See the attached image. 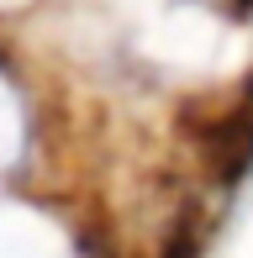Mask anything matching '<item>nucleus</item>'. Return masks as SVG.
<instances>
[{
  "label": "nucleus",
  "instance_id": "obj_1",
  "mask_svg": "<svg viewBox=\"0 0 253 258\" xmlns=\"http://www.w3.org/2000/svg\"><path fill=\"white\" fill-rule=\"evenodd\" d=\"M201 153H206V163H211V174H216L222 184H237V179L253 169V95L206 126Z\"/></svg>",
  "mask_w": 253,
  "mask_h": 258
},
{
  "label": "nucleus",
  "instance_id": "obj_2",
  "mask_svg": "<svg viewBox=\"0 0 253 258\" xmlns=\"http://www.w3.org/2000/svg\"><path fill=\"white\" fill-rule=\"evenodd\" d=\"M164 258H201V227H195V216L174 221V232L164 242Z\"/></svg>",
  "mask_w": 253,
  "mask_h": 258
}]
</instances>
